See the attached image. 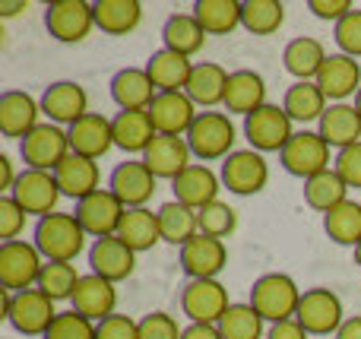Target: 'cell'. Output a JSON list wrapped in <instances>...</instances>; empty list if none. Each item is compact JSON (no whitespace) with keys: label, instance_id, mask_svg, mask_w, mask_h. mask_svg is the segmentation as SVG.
<instances>
[{"label":"cell","instance_id":"obj_1","mask_svg":"<svg viewBox=\"0 0 361 339\" xmlns=\"http://www.w3.org/2000/svg\"><path fill=\"white\" fill-rule=\"evenodd\" d=\"M32 245L38 247V254L48 264H73L86 247V228L80 226L73 213H51L38 219Z\"/></svg>","mask_w":361,"mask_h":339},{"label":"cell","instance_id":"obj_2","mask_svg":"<svg viewBox=\"0 0 361 339\" xmlns=\"http://www.w3.org/2000/svg\"><path fill=\"white\" fill-rule=\"evenodd\" d=\"M305 292L298 289L288 273H267L260 276L254 285H250V304L254 311L269 323H279V321H292L298 314V304Z\"/></svg>","mask_w":361,"mask_h":339},{"label":"cell","instance_id":"obj_3","mask_svg":"<svg viewBox=\"0 0 361 339\" xmlns=\"http://www.w3.org/2000/svg\"><path fill=\"white\" fill-rule=\"evenodd\" d=\"M54 304L57 302H51L42 289H25V292H16V295L4 289V317L10 321V327L23 336L48 333L54 317L61 314Z\"/></svg>","mask_w":361,"mask_h":339},{"label":"cell","instance_id":"obj_4","mask_svg":"<svg viewBox=\"0 0 361 339\" xmlns=\"http://www.w3.org/2000/svg\"><path fill=\"white\" fill-rule=\"evenodd\" d=\"M187 146H190L193 159L200 162H212V159H228L235 152L238 130L231 124L228 114L222 111H200L193 127L187 130Z\"/></svg>","mask_w":361,"mask_h":339},{"label":"cell","instance_id":"obj_5","mask_svg":"<svg viewBox=\"0 0 361 339\" xmlns=\"http://www.w3.org/2000/svg\"><path fill=\"white\" fill-rule=\"evenodd\" d=\"M44 264L48 260L38 254L35 245H29V241H6V245H0V285L6 292H13V295L32 289V285H38Z\"/></svg>","mask_w":361,"mask_h":339},{"label":"cell","instance_id":"obj_6","mask_svg":"<svg viewBox=\"0 0 361 339\" xmlns=\"http://www.w3.org/2000/svg\"><path fill=\"white\" fill-rule=\"evenodd\" d=\"M295 121L286 114V108L279 105H263L260 111L244 118V137H247L250 149L257 152H282L288 146V140L295 137Z\"/></svg>","mask_w":361,"mask_h":339},{"label":"cell","instance_id":"obj_7","mask_svg":"<svg viewBox=\"0 0 361 339\" xmlns=\"http://www.w3.org/2000/svg\"><path fill=\"white\" fill-rule=\"evenodd\" d=\"M279 159L282 168L288 175L301 178V181L320 175V171H330V146L317 130H298L288 140L286 149L279 152Z\"/></svg>","mask_w":361,"mask_h":339},{"label":"cell","instance_id":"obj_8","mask_svg":"<svg viewBox=\"0 0 361 339\" xmlns=\"http://www.w3.org/2000/svg\"><path fill=\"white\" fill-rule=\"evenodd\" d=\"M19 152H23L25 168L35 171H57V165L70 156V137L63 127L57 124H38L29 137L19 143Z\"/></svg>","mask_w":361,"mask_h":339},{"label":"cell","instance_id":"obj_9","mask_svg":"<svg viewBox=\"0 0 361 339\" xmlns=\"http://www.w3.org/2000/svg\"><path fill=\"white\" fill-rule=\"evenodd\" d=\"M298 323L311 336H336L345 323V311L336 292L330 289H307L298 304Z\"/></svg>","mask_w":361,"mask_h":339},{"label":"cell","instance_id":"obj_10","mask_svg":"<svg viewBox=\"0 0 361 339\" xmlns=\"http://www.w3.org/2000/svg\"><path fill=\"white\" fill-rule=\"evenodd\" d=\"M10 197L25 209L29 216H44L54 213L57 200H61V187H57V178L54 171H35V168H25L16 175V184H13Z\"/></svg>","mask_w":361,"mask_h":339},{"label":"cell","instance_id":"obj_11","mask_svg":"<svg viewBox=\"0 0 361 339\" xmlns=\"http://www.w3.org/2000/svg\"><path fill=\"white\" fill-rule=\"evenodd\" d=\"M44 25L63 44H76L95 29V6L86 0H54L44 10Z\"/></svg>","mask_w":361,"mask_h":339},{"label":"cell","instance_id":"obj_12","mask_svg":"<svg viewBox=\"0 0 361 339\" xmlns=\"http://www.w3.org/2000/svg\"><path fill=\"white\" fill-rule=\"evenodd\" d=\"M180 308L190 323H219L231 308L228 289L219 279H190L180 292Z\"/></svg>","mask_w":361,"mask_h":339},{"label":"cell","instance_id":"obj_13","mask_svg":"<svg viewBox=\"0 0 361 339\" xmlns=\"http://www.w3.org/2000/svg\"><path fill=\"white\" fill-rule=\"evenodd\" d=\"M269 181V165L263 152L257 149H235L222 162V184L238 197L260 194Z\"/></svg>","mask_w":361,"mask_h":339},{"label":"cell","instance_id":"obj_14","mask_svg":"<svg viewBox=\"0 0 361 339\" xmlns=\"http://www.w3.org/2000/svg\"><path fill=\"white\" fill-rule=\"evenodd\" d=\"M127 207L111 194V190H95L92 197L76 203L73 216L80 219V226L86 228V235L99 238H114L121 228V219H124Z\"/></svg>","mask_w":361,"mask_h":339},{"label":"cell","instance_id":"obj_15","mask_svg":"<svg viewBox=\"0 0 361 339\" xmlns=\"http://www.w3.org/2000/svg\"><path fill=\"white\" fill-rule=\"evenodd\" d=\"M42 114L51 121V124H67L73 127L80 118L89 114V95L80 82H70V80H61V82H51L42 95Z\"/></svg>","mask_w":361,"mask_h":339},{"label":"cell","instance_id":"obj_16","mask_svg":"<svg viewBox=\"0 0 361 339\" xmlns=\"http://www.w3.org/2000/svg\"><path fill=\"white\" fill-rule=\"evenodd\" d=\"M159 178L146 168V162H121L118 168L111 171V181H108V190L124 203L127 209H140L149 203V197L156 194Z\"/></svg>","mask_w":361,"mask_h":339},{"label":"cell","instance_id":"obj_17","mask_svg":"<svg viewBox=\"0 0 361 339\" xmlns=\"http://www.w3.org/2000/svg\"><path fill=\"white\" fill-rule=\"evenodd\" d=\"M149 118L159 137H187L200 111L184 92H159L149 105Z\"/></svg>","mask_w":361,"mask_h":339},{"label":"cell","instance_id":"obj_18","mask_svg":"<svg viewBox=\"0 0 361 339\" xmlns=\"http://www.w3.org/2000/svg\"><path fill=\"white\" fill-rule=\"evenodd\" d=\"M180 266L190 279H216L219 273L228 266V251L225 241L209 238V235H197L180 247Z\"/></svg>","mask_w":361,"mask_h":339},{"label":"cell","instance_id":"obj_19","mask_svg":"<svg viewBox=\"0 0 361 339\" xmlns=\"http://www.w3.org/2000/svg\"><path fill=\"white\" fill-rule=\"evenodd\" d=\"M38 114H42V101H35L29 92L10 89V92L0 95V133H4V137L23 143V140L42 124Z\"/></svg>","mask_w":361,"mask_h":339},{"label":"cell","instance_id":"obj_20","mask_svg":"<svg viewBox=\"0 0 361 339\" xmlns=\"http://www.w3.org/2000/svg\"><path fill=\"white\" fill-rule=\"evenodd\" d=\"M314 82L320 86V92L326 99H333V105L345 101L349 95L361 92V63L349 54H330Z\"/></svg>","mask_w":361,"mask_h":339},{"label":"cell","instance_id":"obj_21","mask_svg":"<svg viewBox=\"0 0 361 339\" xmlns=\"http://www.w3.org/2000/svg\"><path fill=\"white\" fill-rule=\"evenodd\" d=\"M70 302H73L76 314L89 317L92 323H102L105 317L114 314V308H118V289H114V283H108V279L95 276V273H86V276L80 279V285H76Z\"/></svg>","mask_w":361,"mask_h":339},{"label":"cell","instance_id":"obj_22","mask_svg":"<svg viewBox=\"0 0 361 339\" xmlns=\"http://www.w3.org/2000/svg\"><path fill=\"white\" fill-rule=\"evenodd\" d=\"M159 89L152 86L146 67H124L111 76V99L121 111H149Z\"/></svg>","mask_w":361,"mask_h":339},{"label":"cell","instance_id":"obj_23","mask_svg":"<svg viewBox=\"0 0 361 339\" xmlns=\"http://www.w3.org/2000/svg\"><path fill=\"white\" fill-rule=\"evenodd\" d=\"M190 146L184 137H156L149 143V149L143 152V162L159 181H175L184 168H190Z\"/></svg>","mask_w":361,"mask_h":339},{"label":"cell","instance_id":"obj_24","mask_svg":"<svg viewBox=\"0 0 361 339\" xmlns=\"http://www.w3.org/2000/svg\"><path fill=\"white\" fill-rule=\"evenodd\" d=\"M219 181H222V178H216L212 168L193 162L190 168H184L175 181H171V187H175V200L200 213L203 207H209V203L219 200V190H222Z\"/></svg>","mask_w":361,"mask_h":339},{"label":"cell","instance_id":"obj_25","mask_svg":"<svg viewBox=\"0 0 361 339\" xmlns=\"http://www.w3.org/2000/svg\"><path fill=\"white\" fill-rule=\"evenodd\" d=\"M67 137H70V152L86 159H102L114 146V127L108 118L89 111L73 127H67Z\"/></svg>","mask_w":361,"mask_h":339},{"label":"cell","instance_id":"obj_26","mask_svg":"<svg viewBox=\"0 0 361 339\" xmlns=\"http://www.w3.org/2000/svg\"><path fill=\"white\" fill-rule=\"evenodd\" d=\"M54 178H57L61 194L70 197V200H76V203L92 197L95 190H102L99 187V181H102L99 162H95V159H86V156H76V152H70V156L57 165Z\"/></svg>","mask_w":361,"mask_h":339},{"label":"cell","instance_id":"obj_27","mask_svg":"<svg viewBox=\"0 0 361 339\" xmlns=\"http://www.w3.org/2000/svg\"><path fill=\"white\" fill-rule=\"evenodd\" d=\"M89 266H92L95 276L108 279V283H121V279H127L133 273L137 254H133L118 235H114V238H99L89 247Z\"/></svg>","mask_w":361,"mask_h":339},{"label":"cell","instance_id":"obj_28","mask_svg":"<svg viewBox=\"0 0 361 339\" xmlns=\"http://www.w3.org/2000/svg\"><path fill=\"white\" fill-rule=\"evenodd\" d=\"M267 105V82L254 70H235L228 76V89H225V108L231 114H254Z\"/></svg>","mask_w":361,"mask_h":339},{"label":"cell","instance_id":"obj_29","mask_svg":"<svg viewBox=\"0 0 361 339\" xmlns=\"http://www.w3.org/2000/svg\"><path fill=\"white\" fill-rule=\"evenodd\" d=\"M317 133L326 140V146H336V149L361 143V114H358V108L349 105V101H336V105H330L326 114L320 118Z\"/></svg>","mask_w":361,"mask_h":339},{"label":"cell","instance_id":"obj_30","mask_svg":"<svg viewBox=\"0 0 361 339\" xmlns=\"http://www.w3.org/2000/svg\"><path fill=\"white\" fill-rule=\"evenodd\" d=\"M228 76L225 67L219 63H193V73L187 80L184 95L193 101L197 108H212V105H225V89H228Z\"/></svg>","mask_w":361,"mask_h":339},{"label":"cell","instance_id":"obj_31","mask_svg":"<svg viewBox=\"0 0 361 339\" xmlns=\"http://www.w3.org/2000/svg\"><path fill=\"white\" fill-rule=\"evenodd\" d=\"M146 73H149L152 86H156L159 92H184L187 80H190V73H193V63H190V57L162 48L149 57Z\"/></svg>","mask_w":361,"mask_h":339},{"label":"cell","instance_id":"obj_32","mask_svg":"<svg viewBox=\"0 0 361 339\" xmlns=\"http://www.w3.org/2000/svg\"><path fill=\"white\" fill-rule=\"evenodd\" d=\"M326 57L330 54L324 51V44H320L317 38H311V35L292 38V42L286 44V51H282V63H286V70L298 82L317 80V73H320V67L326 63Z\"/></svg>","mask_w":361,"mask_h":339},{"label":"cell","instance_id":"obj_33","mask_svg":"<svg viewBox=\"0 0 361 339\" xmlns=\"http://www.w3.org/2000/svg\"><path fill=\"white\" fill-rule=\"evenodd\" d=\"M118 238L130 247L133 254L152 251V247L162 241V228H159V213L140 207V209H127L124 219H121Z\"/></svg>","mask_w":361,"mask_h":339},{"label":"cell","instance_id":"obj_34","mask_svg":"<svg viewBox=\"0 0 361 339\" xmlns=\"http://www.w3.org/2000/svg\"><path fill=\"white\" fill-rule=\"evenodd\" d=\"M111 127H114V146L124 152H146L152 140L159 137L149 111H118L111 118Z\"/></svg>","mask_w":361,"mask_h":339},{"label":"cell","instance_id":"obj_35","mask_svg":"<svg viewBox=\"0 0 361 339\" xmlns=\"http://www.w3.org/2000/svg\"><path fill=\"white\" fill-rule=\"evenodd\" d=\"M162 42H165V48L175 51V54L193 57L197 51H203L206 29L197 23V16H193V13H175V16L165 19Z\"/></svg>","mask_w":361,"mask_h":339},{"label":"cell","instance_id":"obj_36","mask_svg":"<svg viewBox=\"0 0 361 339\" xmlns=\"http://www.w3.org/2000/svg\"><path fill=\"white\" fill-rule=\"evenodd\" d=\"M326 95L320 92L317 82H295V86H288L286 92V101H282V108H286V114L295 121V124H311V121H317L326 114Z\"/></svg>","mask_w":361,"mask_h":339},{"label":"cell","instance_id":"obj_37","mask_svg":"<svg viewBox=\"0 0 361 339\" xmlns=\"http://www.w3.org/2000/svg\"><path fill=\"white\" fill-rule=\"evenodd\" d=\"M95 6V25L108 35H130L143 23V4L137 0H99Z\"/></svg>","mask_w":361,"mask_h":339},{"label":"cell","instance_id":"obj_38","mask_svg":"<svg viewBox=\"0 0 361 339\" xmlns=\"http://www.w3.org/2000/svg\"><path fill=\"white\" fill-rule=\"evenodd\" d=\"M159 228H162V241L184 247L187 241H193L200 235L197 209L184 207V203H178V200L162 203V207H159Z\"/></svg>","mask_w":361,"mask_h":339},{"label":"cell","instance_id":"obj_39","mask_svg":"<svg viewBox=\"0 0 361 339\" xmlns=\"http://www.w3.org/2000/svg\"><path fill=\"white\" fill-rule=\"evenodd\" d=\"M349 187H345V181L336 175V171H320V175L307 178L305 181V203L311 209H317V213H333V209L339 207V203L349 200Z\"/></svg>","mask_w":361,"mask_h":339},{"label":"cell","instance_id":"obj_40","mask_svg":"<svg viewBox=\"0 0 361 339\" xmlns=\"http://www.w3.org/2000/svg\"><path fill=\"white\" fill-rule=\"evenodd\" d=\"M193 16L206 29V35H228L241 25V4L238 0H197Z\"/></svg>","mask_w":361,"mask_h":339},{"label":"cell","instance_id":"obj_41","mask_svg":"<svg viewBox=\"0 0 361 339\" xmlns=\"http://www.w3.org/2000/svg\"><path fill=\"white\" fill-rule=\"evenodd\" d=\"M324 228L330 235V241L345 247H358L361 245V203L345 200L339 203L333 213L324 216Z\"/></svg>","mask_w":361,"mask_h":339},{"label":"cell","instance_id":"obj_42","mask_svg":"<svg viewBox=\"0 0 361 339\" xmlns=\"http://www.w3.org/2000/svg\"><path fill=\"white\" fill-rule=\"evenodd\" d=\"M286 23V6L279 0H247L241 4V25L250 35H273Z\"/></svg>","mask_w":361,"mask_h":339},{"label":"cell","instance_id":"obj_43","mask_svg":"<svg viewBox=\"0 0 361 339\" xmlns=\"http://www.w3.org/2000/svg\"><path fill=\"white\" fill-rule=\"evenodd\" d=\"M263 317L254 311V304H231L225 317L219 321L222 339H263Z\"/></svg>","mask_w":361,"mask_h":339},{"label":"cell","instance_id":"obj_44","mask_svg":"<svg viewBox=\"0 0 361 339\" xmlns=\"http://www.w3.org/2000/svg\"><path fill=\"white\" fill-rule=\"evenodd\" d=\"M80 279L82 276L76 273L73 264H44V270H42V276H38L35 289H42L51 302H67V298H73Z\"/></svg>","mask_w":361,"mask_h":339},{"label":"cell","instance_id":"obj_45","mask_svg":"<svg viewBox=\"0 0 361 339\" xmlns=\"http://www.w3.org/2000/svg\"><path fill=\"white\" fill-rule=\"evenodd\" d=\"M197 222H200V235H209V238L222 241L238 228V213L228 207V203L216 200V203H209V207L200 209Z\"/></svg>","mask_w":361,"mask_h":339},{"label":"cell","instance_id":"obj_46","mask_svg":"<svg viewBox=\"0 0 361 339\" xmlns=\"http://www.w3.org/2000/svg\"><path fill=\"white\" fill-rule=\"evenodd\" d=\"M42 339H95V323L76 311H63L54 317V323Z\"/></svg>","mask_w":361,"mask_h":339},{"label":"cell","instance_id":"obj_47","mask_svg":"<svg viewBox=\"0 0 361 339\" xmlns=\"http://www.w3.org/2000/svg\"><path fill=\"white\" fill-rule=\"evenodd\" d=\"M184 330L178 327V321L165 311H152L140 321V339H180Z\"/></svg>","mask_w":361,"mask_h":339},{"label":"cell","instance_id":"obj_48","mask_svg":"<svg viewBox=\"0 0 361 339\" xmlns=\"http://www.w3.org/2000/svg\"><path fill=\"white\" fill-rule=\"evenodd\" d=\"M336 44H339V54H349V57H361V10H352L343 23H336Z\"/></svg>","mask_w":361,"mask_h":339},{"label":"cell","instance_id":"obj_49","mask_svg":"<svg viewBox=\"0 0 361 339\" xmlns=\"http://www.w3.org/2000/svg\"><path fill=\"white\" fill-rule=\"evenodd\" d=\"M333 171L345 181V187H361V143L339 149L333 159Z\"/></svg>","mask_w":361,"mask_h":339},{"label":"cell","instance_id":"obj_50","mask_svg":"<svg viewBox=\"0 0 361 339\" xmlns=\"http://www.w3.org/2000/svg\"><path fill=\"white\" fill-rule=\"evenodd\" d=\"M25 216L29 213H25L13 197L0 200V238H4V245L6 241H19V232L25 228Z\"/></svg>","mask_w":361,"mask_h":339},{"label":"cell","instance_id":"obj_51","mask_svg":"<svg viewBox=\"0 0 361 339\" xmlns=\"http://www.w3.org/2000/svg\"><path fill=\"white\" fill-rule=\"evenodd\" d=\"M95 339H140V321L127 314H111L95 323Z\"/></svg>","mask_w":361,"mask_h":339},{"label":"cell","instance_id":"obj_52","mask_svg":"<svg viewBox=\"0 0 361 339\" xmlns=\"http://www.w3.org/2000/svg\"><path fill=\"white\" fill-rule=\"evenodd\" d=\"M307 10H311L314 16H320V19L343 23V19L355 10V4H352V0H311V4H307Z\"/></svg>","mask_w":361,"mask_h":339},{"label":"cell","instance_id":"obj_53","mask_svg":"<svg viewBox=\"0 0 361 339\" xmlns=\"http://www.w3.org/2000/svg\"><path fill=\"white\" fill-rule=\"evenodd\" d=\"M311 333H307L305 327L298 323V317H292V321H279V323H269V333L267 339H307Z\"/></svg>","mask_w":361,"mask_h":339},{"label":"cell","instance_id":"obj_54","mask_svg":"<svg viewBox=\"0 0 361 339\" xmlns=\"http://www.w3.org/2000/svg\"><path fill=\"white\" fill-rule=\"evenodd\" d=\"M180 339H222V330H219V323H190V327H184Z\"/></svg>","mask_w":361,"mask_h":339},{"label":"cell","instance_id":"obj_55","mask_svg":"<svg viewBox=\"0 0 361 339\" xmlns=\"http://www.w3.org/2000/svg\"><path fill=\"white\" fill-rule=\"evenodd\" d=\"M333 339H361V314L358 317H345V323L339 327V333Z\"/></svg>","mask_w":361,"mask_h":339},{"label":"cell","instance_id":"obj_56","mask_svg":"<svg viewBox=\"0 0 361 339\" xmlns=\"http://www.w3.org/2000/svg\"><path fill=\"white\" fill-rule=\"evenodd\" d=\"M16 175H13V162L6 156H0V190H13Z\"/></svg>","mask_w":361,"mask_h":339},{"label":"cell","instance_id":"obj_57","mask_svg":"<svg viewBox=\"0 0 361 339\" xmlns=\"http://www.w3.org/2000/svg\"><path fill=\"white\" fill-rule=\"evenodd\" d=\"M23 10H29V0H4L0 4V16H16Z\"/></svg>","mask_w":361,"mask_h":339},{"label":"cell","instance_id":"obj_58","mask_svg":"<svg viewBox=\"0 0 361 339\" xmlns=\"http://www.w3.org/2000/svg\"><path fill=\"white\" fill-rule=\"evenodd\" d=\"M355 264H358V266H361V245H358V247H355Z\"/></svg>","mask_w":361,"mask_h":339},{"label":"cell","instance_id":"obj_59","mask_svg":"<svg viewBox=\"0 0 361 339\" xmlns=\"http://www.w3.org/2000/svg\"><path fill=\"white\" fill-rule=\"evenodd\" d=\"M355 108H358V114H361V92L355 95Z\"/></svg>","mask_w":361,"mask_h":339}]
</instances>
